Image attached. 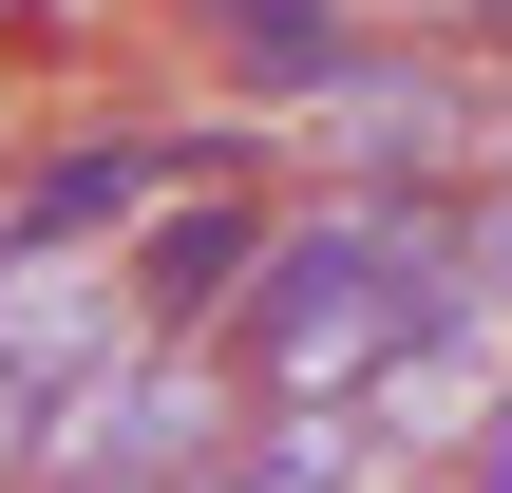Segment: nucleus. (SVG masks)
<instances>
[{
	"label": "nucleus",
	"mask_w": 512,
	"mask_h": 493,
	"mask_svg": "<svg viewBox=\"0 0 512 493\" xmlns=\"http://www.w3.org/2000/svg\"><path fill=\"white\" fill-rule=\"evenodd\" d=\"M494 76L512 57H456V38H399L380 19V57L285 114L304 133V190H494Z\"/></svg>",
	"instance_id": "f257e3e1"
},
{
	"label": "nucleus",
	"mask_w": 512,
	"mask_h": 493,
	"mask_svg": "<svg viewBox=\"0 0 512 493\" xmlns=\"http://www.w3.org/2000/svg\"><path fill=\"white\" fill-rule=\"evenodd\" d=\"M285 209H304V171H190L152 228H133V285H152V323H190V342H228V304L266 285V247H285Z\"/></svg>",
	"instance_id": "f03ea898"
},
{
	"label": "nucleus",
	"mask_w": 512,
	"mask_h": 493,
	"mask_svg": "<svg viewBox=\"0 0 512 493\" xmlns=\"http://www.w3.org/2000/svg\"><path fill=\"white\" fill-rule=\"evenodd\" d=\"M171 19L228 76V114H304V95H342L380 57V0H171Z\"/></svg>",
	"instance_id": "7ed1b4c3"
},
{
	"label": "nucleus",
	"mask_w": 512,
	"mask_h": 493,
	"mask_svg": "<svg viewBox=\"0 0 512 493\" xmlns=\"http://www.w3.org/2000/svg\"><path fill=\"white\" fill-rule=\"evenodd\" d=\"M380 456H399L380 399H266L247 456H228V493H380Z\"/></svg>",
	"instance_id": "20e7f679"
},
{
	"label": "nucleus",
	"mask_w": 512,
	"mask_h": 493,
	"mask_svg": "<svg viewBox=\"0 0 512 493\" xmlns=\"http://www.w3.org/2000/svg\"><path fill=\"white\" fill-rule=\"evenodd\" d=\"M38 456H57V380L0 361V493H38Z\"/></svg>",
	"instance_id": "39448f33"
},
{
	"label": "nucleus",
	"mask_w": 512,
	"mask_h": 493,
	"mask_svg": "<svg viewBox=\"0 0 512 493\" xmlns=\"http://www.w3.org/2000/svg\"><path fill=\"white\" fill-rule=\"evenodd\" d=\"M399 38H456V57H512V0H399Z\"/></svg>",
	"instance_id": "423d86ee"
},
{
	"label": "nucleus",
	"mask_w": 512,
	"mask_h": 493,
	"mask_svg": "<svg viewBox=\"0 0 512 493\" xmlns=\"http://www.w3.org/2000/svg\"><path fill=\"white\" fill-rule=\"evenodd\" d=\"M475 304L512 323V190H475Z\"/></svg>",
	"instance_id": "0eeeda50"
},
{
	"label": "nucleus",
	"mask_w": 512,
	"mask_h": 493,
	"mask_svg": "<svg viewBox=\"0 0 512 493\" xmlns=\"http://www.w3.org/2000/svg\"><path fill=\"white\" fill-rule=\"evenodd\" d=\"M456 493H512V399L475 418V437H456Z\"/></svg>",
	"instance_id": "6e6552de"
},
{
	"label": "nucleus",
	"mask_w": 512,
	"mask_h": 493,
	"mask_svg": "<svg viewBox=\"0 0 512 493\" xmlns=\"http://www.w3.org/2000/svg\"><path fill=\"white\" fill-rule=\"evenodd\" d=\"M0 57H57V0H0Z\"/></svg>",
	"instance_id": "1a4fd4ad"
},
{
	"label": "nucleus",
	"mask_w": 512,
	"mask_h": 493,
	"mask_svg": "<svg viewBox=\"0 0 512 493\" xmlns=\"http://www.w3.org/2000/svg\"><path fill=\"white\" fill-rule=\"evenodd\" d=\"M38 493H133V475H38Z\"/></svg>",
	"instance_id": "9d476101"
},
{
	"label": "nucleus",
	"mask_w": 512,
	"mask_h": 493,
	"mask_svg": "<svg viewBox=\"0 0 512 493\" xmlns=\"http://www.w3.org/2000/svg\"><path fill=\"white\" fill-rule=\"evenodd\" d=\"M0 171H19V114H0Z\"/></svg>",
	"instance_id": "9b49d317"
}]
</instances>
